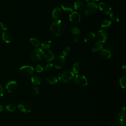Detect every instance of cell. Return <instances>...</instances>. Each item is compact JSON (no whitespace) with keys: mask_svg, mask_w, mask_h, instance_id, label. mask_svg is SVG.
Segmentation results:
<instances>
[{"mask_svg":"<svg viewBox=\"0 0 126 126\" xmlns=\"http://www.w3.org/2000/svg\"><path fill=\"white\" fill-rule=\"evenodd\" d=\"M65 29L66 26L64 23L60 20L53 22L50 28L52 34L57 36L63 34L65 31Z\"/></svg>","mask_w":126,"mask_h":126,"instance_id":"6da1fadb","label":"cell"},{"mask_svg":"<svg viewBox=\"0 0 126 126\" xmlns=\"http://www.w3.org/2000/svg\"><path fill=\"white\" fill-rule=\"evenodd\" d=\"M74 76L72 71L64 70L62 71L58 75V79L61 82L66 83L69 82Z\"/></svg>","mask_w":126,"mask_h":126,"instance_id":"7a4b0ae2","label":"cell"},{"mask_svg":"<svg viewBox=\"0 0 126 126\" xmlns=\"http://www.w3.org/2000/svg\"><path fill=\"white\" fill-rule=\"evenodd\" d=\"M44 52L41 48H37L33 50L30 54L31 59L34 62H38L41 60L44 57Z\"/></svg>","mask_w":126,"mask_h":126,"instance_id":"3957f363","label":"cell"},{"mask_svg":"<svg viewBox=\"0 0 126 126\" xmlns=\"http://www.w3.org/2000/svg\"><path fill=\"white\" fill-rule=\"evenodd\" d=\"M74 82L79 87H84L88 84L87 79L83 74L76 75L74 78Z\"/></svg>","mask_w":126,"mask_h":126,"instance_id":"277c9868","label":"cell"},{"mask_svg":"<svg viewBox=\"0 0 126 126\" xmlns=\"http://www.w3.org/2000/svg\"><path fill=\"white\" fill-rule=\"evenodd\" d=\"M20 73L24 77H30L32 76L34 72L33 68L30 65H24L20 67Z\"/></svg>","mask_w":126,"mask_h":126,"instance_id":"5b68a950","label":"cell"},{"mask_svg":"<svg viewBox=\"0 0 126 126\" xmlns=\"http://www.w3.org/2000/svg\"><path fill=\"white\" fill-rule=\"evenodd\" d=\"M18 109L23 113H29L32 109V104L28 101H22L18 105Z\"/></svg>","mask_w":126,"mask_h":126,"instance_id":"8992f818","label":"cell"},{"mask_svg":"<svg viewBox=\"0 0 126 126\" xmlns=\"http://www.w3.org/2000/svg\"><path fill=\"white\" fill-rule=\"evenodd\" d=\"M97 10V5L93 2H91L90 3H88V4L86 5L84 12L86 14L89 15H92L94 13H95Z\"/></svg>","mask_w":126,"mask_h":126,"instance_id":"52a82bcc","label":"cell"},{"mask_svg":"<svg viewBox=\"0 0 126 126\" xmlns=\"http://www.w3.org/2000/svg\"><path fill=\"white\" fill-rule=\"evenodd\" d=\"M66 60L65 57L63 56H60L54 60V64L56 68L61 69L64 66Z\"/></svg>","mask_w":126,"mask_h":126,"instance_id":"ba28073f","label":"cell"},{"mask_svg":"<svg viewBox=\"0 0 126 126\" xmlns=\"http://www.w3.org/2000/svg\"><path fill=\"white\" fill-rule=\"evenodd\" d=\"M69 18L71 23L74 24H77L81 20V16L77 12L72 11L69 15Z\"/></svg>","mask_w":126,"mask_h":126,"instance_id":"9c48e42d","label":"cell"},{"mask_svg":"<svg viewBox=\"0 0 126 126\" xmlns=\"http://www.w3.org/2000/svg\"><path fill=\"white\" fill-rule=\"evenodd\" d=\"M98 7L100 11L105 14H109L111 11V7L110 5L104 2H100L98 4Z\"/></svg>","mask_w":126,"mask_h":126,"instance_id":"30bf717a","label":"cell"},{"mask_svg":"<svg viewBox=\"0 0 126 126\" xmlns=\"http://www.w3.org/2000/svg\"><path fill=\"white\" fill-rule=\"evenodd\" d=\"M17 83L15 81H11L8 82L5 86L6 90L9 93H13L15 92L17 89Z\"/></svg>","mask_w":126,"mask_h":126,"instance_id":"8fae6325","label":"cell"},{"mask_svg":"<svg viewBox=\"0 0 126 126\" xmlns=\"http://www.w3.org/2000/svg\"><path fill=\"white\" fill-rule=\"evenodd\" d=\"M97 39L98 42L101 43H105L106 40L107 39V33L106 32L103 30H100L97 32Z\"/></svg>","mask_w":126,"mask_h":126,"instance_id":"7c38bea8","label":"cell"},{"mask_svg":"<svg viewBox=\"0 0 126 126\" xmlns=\"http://www.w3.org/2000/svg\"><path fill=\"white\" fill-rule=\"evenodd\" d=\"M109 126H126V122L123 119H116L110 122Z\"/></svg>","mask_w":126,"mask_h":126,"instance_id":"4fadbf2b","label":"cell"},{"mask_svg":"<svg viewBox=\"0 0 126 126\" xmlns=\"http://www.w3.org/2000/svg\"><path fill=\"white\" fill-rule=\"evenodd\" d=\"M2 39L4 42L6 43L11 42L12 39V36L11 34L8 32H3L2 33Z\"/></svg>","mask_w":126,"mask_h":126,"instance_id":"5bb4252c","label":"cell"},{"mask_svg":"<svg viewBox=\"0 0 126 126\" xmlns=\"http://www.w3.org/2000/svg\"><path fill=\"white\" fill-rule=\"evenodd\" d=\"M44 56L45 60L47 62H50L53 61L55 58V56L53 52L51 50H47L44 53Z\"/></svg>","mask_w":126,"mask_h":126,"instance_id":"9a60e30c","label":"cell"},{"mask_svg":"<svg viewBox=\"0 0 126 126\" xmlns=\"http://www.w3.org/2000/svg\"><path fill=\"white\" fill-rule=\"evenodd\" d=\"M62 11L61 9L59 7L55 8L53 10L52 13L53 18L56 19L60 18L61 16H62Z\"/></svg>","mask_w":126,"mask_h":126,"instance_id":"2e32d148","label":"cell"},{"mask_svg":"<svg viewBox=\"0 0 126 126\" xmlns=\"http://www.w3.org/2000/svg\"><path fill=\"white\" fill-rule=\"evenodd\" d=\"M95 35L93 32H90L87 34L84 38V41L86 43H91L95 39Z\"/></svg>","mask_w":126,"mask_h":126,"instance_id":"e0dca14e","label":"cell"},{"mask_svg":"<svg viewBox=\"0 0 126 126\" xmlns=\"http://www.w3.org/2000/svg\"><path fill=\"white\" fill-rule=\"evenodd\" d=\"M102 48H103L102 44L99 42H97L94 44V46L92 48V52L93 53L98 52V51L100 52L101 50L103 49Z\"/></svg>","mask_w":126,"mask_h":126,"instance_id":"ac0fdd59","label":"cell"},{"mask_svg":"<svg viewBox=\"0 0 126 126\" xmlns=\"http://www.w3.org/2000/svg\"><path fill=\"white\" fill-rule=\"evenodd\" d=\"M100 54L102 58L104 59H109L111 58V52L107 49H102L100 51Z\"/></svg>","mask_w":126,"mask_h":126,"instance_id":"d6986e66","label":"cell"},{"mask_svg":"<svg viewBox=\"0 0 126 126\" xmlns=\"http://www.w3.org/2000/svg\"><path fill=\"white\" fill-rule=\"evenodd\" d=\"M31 81L33 85L37 86L40 84L41 78L39 75L36 74L32 77Z\"/></svg>","mask_w":126,"mask_h":126,"instance_id":"ffe728a7","label":"cell"},{"mask_svg":"<svg viewBox=\"0 0 126 126\" xmlns=\"http://www.w3.org/2000/svg\"><path fill=\"white\" fill-rule=\"evenodd\" d=\"M84 7V3L81 0H77L74 4V9L76 10H81Z\"/></svg>","mask_w":126,"mask_h":126,"instance_id":"44dd1931","label":"cell"},{"mask_svg":"<svg viewBox=\"0 0 126 126\" xmlns=\"http://www.w3.org/2000/svg\"><path fill=\"white\" fill-rule=\"evenodd\" d=\"M51 41L49 40H44L41 44V48L43 49H49L51 46Z\"/></svg>","mask_w":126,"mask_h":126,"instance_id":"7402d4cb","label":"cell"},{"mask_svg":"<svg viewBox=\"0 0 126 126\" xmlns=\"http://www.w3.org/2000/svg\"><path fill=\"white\" fill-rule=\"evenodd\" d=\"M118 115L120 118L123 119L126 117V107L125 106L122 107L119 110L118 112Z\"/></svg>","mask_w":126,"mask_h":126,"instance_id":"603a6c76","label":"cell"},{"mask_svg":"<svg viewBox=\"0 0 126 126\" xmlns=\"http://www.w3.org/2000/svg\"><path fill=\"white\" fill-rule=\"evenodd\" d=\"M110 19L115 22H118L120 20V17L119 15L116 12H112L110 15Z\"/></svg>","mask_w":126,"mask_h":126,"instance_id":"cb8c5ba5","label":"cell"},{"mask_svg":"<svg viewBox=\"0 0 126 126\" xmlns=\"http://www.w3.org/2000/svg\"><path fill=\"white\" fill-rule=\"evenodd\" d=\"M61 7H62V9L65 11L72 12V11H73V9L71 7V6L67 3H63V4H62Z\"/></svg>","mask_w":126,"mask_h":126,"instance_id":"d4e9b609","label":"cell"},{"mask_svg":"<svg viewBox=\"0 0 126 126\" xmlns=\"http://www.w3.org/2000/svg\"><path fill=\"white\" fill-rule=\"evenodd\" d=\"M5 108L8 111L12 112L16 110V107L15 105L13 103H9L6 105Z\"/></svg>","mask_w":126,"mask_h":126,"instance_id":"484cf974","label":"cell"},{"mask_svg":"<svg viewBox=\"0 0 126 126\" xmlns=\"http://www.w3.org/2000/svg\"><path fill=\"white\" fill-rule=\"evenodd\" d=\"M30 42L32 43V44L35 47H38L40 45L39 40L37 38L32 37V38H30Z\"/></svg>","mask_w":126,"mask_h":126,"instance_id":"4316f807","label":"cell"},{"mask_svg":"<svg viewBox=\"0 0 126 126\" xmlns=\"http://www.w3.org/2000/svg\"><path fill=\"white\" fill-rule=\"evenodd\" d=\"M47 81L51 84H54L58 82V79L54 76H50L47 78Z\"/></svg>","mask_w":126,"mask_h":126,"instance_id":"83f0119b","label":"cell"},{"mask_svg":"<svg viewBox=\"0 0 126 126\" xmlns=\"http://www.w3.org/2000/svg\"><path fill=\"white\" fill-rule=\"evenodd\" d=\"M80 70V65L78 63H76L74 64L73 68H72V72L73 73L77 74Z\"/></svg>","mask_w":126,"mask_h":126,"instance_id":"f1b7e54d","label":"cell"},{"mask_svg":"<svg viewBox=\"0 0 126 126\" xmlns=\"http://www.w3.org/2000/svg\"><path fill=\"white\" fill-rule=\"evenodd\" d=\"M112 24L111 21L108 20H105L103 21L101 24V28H109Z\"/></svg>","mask_w":126,"mask_h":126,"instance_id":"f546056e","label":"cell"},{"mask_svg":"<svg viewBox=\"0 0 126 126\" xmlns=\"http://www.w3.org/2000/svg\"><path fill=\"white\" fill-rule=\"evenodd\" d=\"M120 85L121 87V88L125 89L126 88V79L125 77H122L120 80H119Z\"/></svg>","mask_w":126,"mask_h":126,"instance_id":"4dcf8cb0","label":"cell"},{"mask_svg":"<svg viewBox=\"0 0 126 126\" xmlns=\"http://www.w3.org/2000/svg\"><path fill=\"white\" fill-rule=\"evenodd\" d=\"M71 32L75 35H79L80 34L81 32H80V29L78 28L75 27H73L71 29Z\"/></svg>","mask_w":126,"mask_h":126,"instance_id":"1f68e13d","label":"cell"},{"mask_svg":"<svg viewBox=\"0 0 126 126\" xmlns=\"http://www.w3.org/2000/svg\"><path fill=\"white\" fill-rule=\"evenodd\" d=\"M70 47H69V46H66V47H65L63 49V56H64V57H66V56H67L68 54H69V52H70Z\"/></svg>","mask_w":126,"mask_h":126,"instance_id":"d6a6232c","label":"cell"},{"mask_svg":"<svg viewBox=\"0 0 126 126\" xmlns=\"http://www.w3.org/2000/svg\"><path fill=\"white\" fill-rule=\"evenodd\" d=\"M35 69L36 71L37 72H39V73H40V72H42L43 69H44L43 67L40 64L36 65V66H35Z\"/></svg>","mask_w":126,"mask_h":126,"instance_id":"836d02e7","label":"cell"},{"mask_svg":"<svg viewBox=\"0 0 126 126\" xmlns=\"http://www.w3.org/2000/svg\"><path fill=\"white\" fill-rule=\"evenodd\" d=\"M53 68V64L52 63H49L46 65L45 69L47 71H50Z\"/></svg>","mask_w":126,"mask_h":126,"instance_id":"e575fe53","label":"cell"},{"mask_svg":"<svg viewBox=\"0 0 126 126\" xmlns=\"http://www.w3.org/2000/svg\"><path fill=\"white\" fill-rule=\"evenodd\" d=\"M7 26L4 23H2V22H0V30L5 32L7 30Z\"/></svg>","mask_w":126,"mask_h":126,"instance_id":"d590c367","label":"cell"},{"mask_svg":"<svg viewBox=\"0 0 126 126\" xmlns=\"http://www.w3.org/2000/svg\"><path fill=\"white\" fill-rule=\"evenodd\" d=\"M33 93L35 94H38L39 93V89L38 88V87L35 86L33 88Z\"/></svg>","mask_w":126,"mask_h":126,"instance_id":"8d00e7d4","label":"cell"},{"mask_svg":"<svg viewBox=\"0 0 126 126\" xmlns=\"http://www.w3.org/2000/svg\"><path fill=\"white\" fill-rule=\"evenodd\" d=\"M3 94H4V91H3V88L0 85V97L2 96L3 95Z\"/></svg>","mask_w":126,"mask_h":126,"instance_id":"74e56055","label":"cell"},{"mask_svg":"<svg viewBox=\"0 0 126 126\" xmlns=\"http://www.w3.org/2000/svg\"><path fill=\"white\" fill-rule=\"evenodd\" d=\"M78 40H79V38H78V37H74V39H73V41H74L75 43L78 42Z\"/></svg>","mask_w":126,"mask_h":126,"instance_id":"f35d334b","label":"cell"},{"mask_svg":"<svg viewBox=\"0 0 126 126\" xmlns=\"http://www.w3.org/2000/svg\"><path fill=\"white\" fill-rule=\"evenodd\" d=\"M3 110V107L2 106V105L1 104H0V112H2Z\"/></svg>","mask_w":126,"mask_h":126,"instance_id":"ab89813d","label":"cell"},{"mask_svg":"<svg viewBox=\"0 0 126 126\" xmlns=\"http://www.w3.org/2000/svg\"><path fill=\"white\" fill-rule=\"evenodd\" d=\"M122 68L123 69H124L125 71L126 70V67L125 66V65H123L122 66Z\"/></svg>","mask_w":126,"mask_h":126,"instance_id":"60d3db41","label":"cell"},{"mask_svg":"<svg viewBox=\"0 0 126 126\" xmlns=\"http://www.w3.org/2000/svg\"><path fill=\"white\" fill-rule=\"evenodd\" d=\"M86 1H87L88 3H90V2H91V0H85Z\"/></svg>","mask_w":126,"mask_h":126,"instance_id":"b9f144b4","label":"cell"},{"mask_svg":"<svg viewBox=\"0 0 126 126\" xmlns=\"http://www.w3.org/2000/svg\"><path fill=\"white\" fill-rule=\"evenodd\" d=\"M93 0V1H98L99 0Z\"/></svg>","mask_w":126,"mask_h":126,"instance_id":"7bdbcfd3","label":"cell"}]
</instances>
